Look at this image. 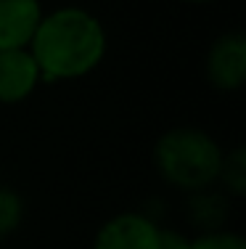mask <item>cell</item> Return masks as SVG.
I'll return each mask as SVG.
<instances>
[{
    "label": "cell",
    "mask_w": 246,
    "mask_h": 249,
    "mask_svg": "<svg viewBox=\"0 0 246 249\" xmlns=\"http://www.w3.org/2000/svg\"><path fill=\"white\" fill-rule=\"evenodd\" d=\"M106 51L109 35L103 21L80 5L45 11L29 43V53L37 61L43 82L82 80L101 67Z\"/></svg>",
    "instance_id": "6da1fadb"
},
{
    "label": "cell",
    "mask_w": 246,
    "mask_h": 249,
    "mask_svg": "<svg viewBox=\"0 0 246 249\" xmlns=\"http://www.w3.org/2000/svg\"><path fill=\"white\" fill-rule=\"evenodd\" d=\"M222 157L225 149L220 146V141L193 124L164 130L151 151L156 175L183 194L217 186Z\"/></svg>",
    "instance_id": "7a4b0ae2"
},
{
    "label": "cell",
    "mask_w": 246,
    "mask_h": 249,
    "mask_svg": "<svg viewBox=\"0 0 246 249\" xmlns=\"http://www.w3.org/2000/svg\"><path fill=\"white\" fill-rule=\"evenodd\" d=\"M207 82L220 93H238L246 82V35L228 29L214 37L204 58Z\"/></svg>",
    "instance_id": "3957f363"
},
{
    "label": "cell",
    "mask_w": 246,
    "mask_h": 249,
    "mask_svg": "<svg viewBox=\"0 0 246 249\" xmlns=\"http://www.w3.org/2000/svg\"><path fill=\"white\" fill-rule=\"evenodd\" d=\"M159 223L140 210H125L98 225L93 249H156Z\"/></svg>",
    "instance_id": "277c9868"
},
{
    "label": "cell",
    "mask_w": 246,
    "mask_h": 249,
    "mask_svg": "<svg viewBox=\"0 0 246 249\" xmlns=\"http://www.w3.org/2000/svg\"><path fill=\"white\" fill-rule=\"evenodd\" d=\"M43 85V74L29 48L0 51V104H24Z\"/></svg>",
    "instance_id": "5b68a950"
},
{
    "label": "cell",
    "mask_w": 246,
    "mask_h": 249,
    "mask_svg": "<svg viewBox=\"0 0 246 249\" xmlns=\"http://www.w3.org/2000/svg\"><path fill=\"white\" fill-rule=\"evenodd\" d=\"M43 14L40 0H0V51L29 48Z\"/></svg>",
    "instance_id": "8992f818"
},
{
    "label": "cell",
    "mask_w": 246,
    "mask_h": 249,
    "mask_svg": "<svg viewBox=\"0 0 246 249\" xmlns=\"http://www.w3.org/2000/svg\"><path fill=\"white\" fill-rule=\"evenodd\" d=\"M228 215H230V196L222 194L217 186L188 194V220L198 233L228 228Z\"/></svg>",
    "instance_id": "52a82bcc"
},
{
    "label": "cell",
    "mask_w": 246,
    "mask_h": 249,
    "mask_svg": "<svg viewBox=\"0 0 246 249\" xmlns=\"http://www.w3.org/2000/svg\"><path fill=\"white\" fill-rule=\"evenodd\" d=\"M217 188L230 199H241L246 194V149L233 146L222 157V167L217 178Z\"/></svg>",
    "instance_id": "ba28073f"
},
{
    "label": "cell",
    "mask_w": 246,
    "mask_h": 249,
    "mask_svg": "<svg viewBox=\"0 0 246 249\" xmlns=\"http://www.w3.org/2000/svg\"><path fill=\"white\" fill-rule=\"evenodd\" d=\"M24 215H27L24 196L11 186H0V241L11 239L21 228Z\"/></svg>",
    "instance_id": "9c48e42d"
},
{
    "label": "cell",
    "mask_w": 246,
    "mask_h": 249,
    "mask_svg": "<svg viewBox=\"0 0 246 249\" xmlns=\"http://www.w3.org/2000/svg\"><path fill=\"white\" fill-rule=\"evenodd\" d=\"M188 249H246V239L238 231L220 228V231H204L188 241Z\"/></svg>",
    "instance_id": "30bf717a"
},
{
    "label": "cell",
    "mask_w": 246,
    "mask_h": 249,
    "mask_svg": "<svg viewBox=\"0 0 246 249\" xmlns=\"http://www.w3.org/2000/svg\"><path fill=\"white\" fill-rule=\"evenodd\" d=\"M188 236H183L175 228H159V244L156 249H188Z\"/></svg>",
    "instance_id": "8fae6325"
},
{
    "label": "cell",
    "mask_w": 246,
    "mask_h": 249,
    "mask_svg": "<svg viewBox=\"0 0 246 249\" xmlns=\"http://www.w3.org/2000/svg\"><path fill=\"white\" fill-rule=\"evenodd\" d=\"M183 3H191V5H207V3H212V0H183Z\"/></svg>",
    "instance_id": "7c38bea8"
}]
</instances>
